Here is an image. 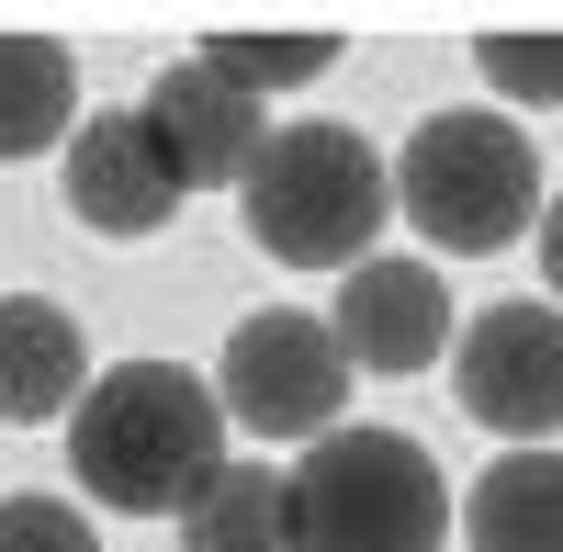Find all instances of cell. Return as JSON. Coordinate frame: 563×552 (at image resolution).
I'll list each match as a JSON object with an SVG mask.
<instances>
[{"label": "cell", "instance_id": "obj_1", "mask_svg": "<svg viewBox=\"0 0 563 552\" xmlns=\"http://www.w3.org/2000/svg\"><path fill=\"white\" fill-rule=\"evenodd\" d=\"M225 463V406L180 361H113L90 373L68 418V474L102 496L113 519H180Z\"/></svg>", "mask_w": 563, "mask_h": 552}, {"label": "cell", "instance_id": "obj_2", "mask_svg": "<svg viewBox=\"0 0 563 552\" xmlns=\"http://www.w3.org/2000/svg\"><path fill=\"white\" fill-rule=\"evenodd\" d=\"M238 203H249V238L282 271H361L384 214H395V180L350 124H271V147L249 158Z\"/></svg>", "mask_w": 563, "mask_h": 552}, {"label": "cell", "instance_id": "obj_3", "mask_svg": "<svg viewBox=\"0 0 563 552\" xmlns=\"http://www.w3.org/2000/svg\"><path fill=\"white\" fill-rule=\"evenodd\" d=\"M282 485H294V552H440L451 530V485L406 429H327Z\"/></svg>", "mask_w": 563, "mask_h": 552}, {"label": "cell", "instance_id": "obj_4", "mask_svg": "<svg viewBox=\"0 0 563 552\" xmlns=\"http://www.w3.org/2000/svg\"><path fill=\"white\" fill-rule=\"evenodd\" d=\"M384 180H395V214L451 260H496L541 214V158L507 113H429Z\"/></svg>", "mask_w": 563, "mask_h": 552}, {"label": "cell", "instance_id": "obj_5", "mask_svg": "<svg viewBox=\"0 0 563 552\" xmlns=\"http://www.w3.org/2000/svg\"><path fill=\"white\" fill-rule=\"evenodd\" d=\"M339 395H350V361L316 316H249L214 361V406L260 440H327L339 429Z\"/></svg>", "mask_w": 563, "mask_h": 552}, {"label": "cell", "instance_id": "obj_6", "mask_svg": "<svg viewBox=\"0 0 563 552\" xmlns=\"http://www.w3.org/2000/svg\"><path fill=\"white\" fill-rule=\"evenodd\" d=\"M462 406L496 440H552L563 429V305H485L462 328Z\"/></svg>", "mask_w": 563, "mask_h": 552}, {"label": "cell", "instance_id": "obj_7", "mask_svg": "<svg viewBox=\"0 0 563 552\" xmlns=\"http://www.w3.org/2000/svg\"><path fill=\"white\" fill-rule=\"evenodd\" d=\"M135 113H147V135H158V158H169L180 192H238L249 158L271 147V102H249V90L214 79L203 57H169Z\"/></svg>", "mask_w": 563, "mask_h": 552}, {"label": "cell", "instance_id": "obj_8", "mask_svg": "<svg viewBox=\"0 0 563 552\" xmlns=\"http://www.w3.org/2000/svg\"><path fill=\"white\" fill-rule=\"evenodd\" d=\"M350 373H429L451 350V294L429 260H361L339 283V316H327Z\"/></svg>", "mask_w": 563, "mask_h": 552}, {"label": "cell", "instance_id": "obj_9", "mask_svg": "<svg viewBox=\"0 0 563 552\" xmlns=\"http://www.w3.org/2000/svg\"><path fill=\"white\" fill-rule=\"evenodd\" d=\"M169 203H180V180H169V158H158L135 102L90 113L68 135V214H90L102 238H147V225H169Z\"/></svg>", "mask_w": 563, "mask_h": 552}, {"label": "cell", "instance_id": "obj_10", "mask_svg": "<svg viewBox=\"0 0 563 552\" xmlns=\"http://www.w3.org/2000/svg\"><path fill=\"white\" fill-rule=\"evenodd\" d=\"M79 373H90V350L68 305H34V294L0 305V429H45L79 395Z\"/></svg>", "mask_w": 563, "mask_h": 552}, {"label": "cell", "instance_id": "obj_11", "mask_svg": "<svg viewBox=\"0 0 563 552\" xmlns=\"http://www.w3.org/2000/svg\"><path fill=\"white\" fill-rule=\"evenodd\" d=\"M68 135H79V68H68V45L0 23V169L68 147Z\"/></svg>", "mask_w": 563, "mask_h": 552}, {"label": "cell", "instance_id": "obj_12", "mask_svg": "<svg viewBox=\"0 0 563 552\" xmlns=\"http://www.w3.org/2000/svg\"><path fill=\"white\" fill-rule=\"evenodd\" d=\"M462 541L474 552H563V451H507L462 496Z\"/></svg>", "mask_w": 563, "mask_h": 552}, {"label": "cell", "instance_id": "obj_13", "mask_svg": "<svg viewBox=\"0 0 563 552\" xmlns=\"http://www.w3.org/2000/svg\"><path fill=\"white\" fill-rule=\"evenodd\" d=\"M192 552H294V485L271 463H214V485L180 508Z\"/></svg>", "mask_w": 563, "mask_h": 552}, {"label": "cell", "instance_id": "obj_14", "mask_svg": "<svg viewBox=\"0 0 563 552\" xmlns=\"http://www.w3.org/2000/svg\"><path fill=\"white\" fill-rule=\"evenodd\" d=\"M203 68L238 79L249 102H271V90H305V79L339 68V34H327V23H214L203 34Z\"/></svg>", "mask_w": 563, "mask_h": 552}, {"label": "cell", "instance_id": "obj_15", "mask_svg": "<svg viewBox=\"0 0 563 552\" xmlns=\"http://www.w3.org/2000/svg\"><path fill=\"white\" fill-rule=\"evenodd\" d=\"M474 57L507 102H563V23H485Z\"/></svg>", "mask_w": 563, "mask_h": 552}, {"label": "cell", "instance_id": "obj_16", "mask_svg": "<svg viewBox=\"0 0 563 552\" xmlns=\"http://www.w3.org/2000/svg\"><path fill=\"white\" fill-rule=\"evenodd\" d=\"M0 552H90V519L57 496H0Z\"/></svg>", "mask_w": 563, "mask_h": 552}, {"label": "cell", "instance_id": "obj_17", "mask_svg": "<svg viewBox=\"0 0 563 552\" xmlns=\"http://www.w3.org/2000/svg\"><path fill=\"white\" fill-rule=\"evenodd\" d=\"M541 283L563 294V192H552V214H541Z\"/></svg>", "mask_w": 563, "mask_h": 552}]
</instances>
